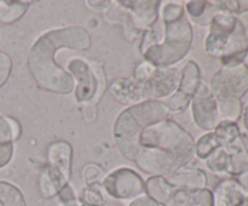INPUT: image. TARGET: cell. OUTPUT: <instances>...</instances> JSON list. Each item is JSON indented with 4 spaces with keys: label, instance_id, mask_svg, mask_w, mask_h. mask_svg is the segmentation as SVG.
I'll list each match as a JSON object with an SVG mask.
<instances>
[{
    "label": "cell",
    "instance_id": "1",
    "mask_svg": "<svg viewBox=\"0 0 248 206\" xmlns=\"http://www.w3.org/2000/svg\"><path fill=\"white\" fill-rule=\"evenodd\" d=\"M194 152L191 136L177 123L164 119L144 126L125 157L148 174L167 177L188 164Z\"/></svg>",
    "mask_w": 248,
    "mask_h": 206
},
{
    "label": "cell",
    "instance_id": "2",
    "mask_svg": "<svg viewBox=\"0 0 248 206\" xmlns=\"http://www.w3.org/2000/svg\"><path fill=\"white\" fill-rule=\"evenodd\" d=\"M90 35L80 27L48 32L41 36L29 55V67L41 87L57 94H68L73 90L74 80L67 72L53 62V52L58 46L85 50L90 48Z\"/></svg>",
    "mask_w": 248,
    "mask_h": 206
},
{
    "label": "cell",
    "instance_id": "3",
    "mask_svg": "<svg viewBox=\"0 0 248 206\" xmlns=\"http://www.w3.org/2000/svg\"><path fill=\"white\" fill-rule=\"evenodd\" d=\"M165 23V41L154 44L144 50V56L153 67H170L186 55L193 41V31L183 7L169 4L162 10Z\"/></svg>",
    "mask_w": 248,
    "mask_h": 206
},
{
    "label": "cell",
    "instance_id": "4",
    "mask_svg": "<svg viewBox=\"0 0 248 206\" xmlns=\"http://www.w3.org/2000/svg\"><path fill=\"white\" fill-rule=\"evenodd\" d=\"M210 26V34L205 43L206 51L213 57L220 58L223 65L244 62L248 53V40L237 15L216 9Z\"/></svg>",
    "mask_w": 248,
    "mask_h": 206
},
{
    "label": "cell",
    "instance_id": "5",
    "mask_svg": "<svg viewBox=\"0 0 248 206\" xmlns=\"http://www.w3.org/2000/svg\"><path fill=\"white\" fill-rule=\"evenodd\" d=\"M167 114L166 106L159 101L142 102L124 111L114 125V136L121 153L125 155L144 126L164 120Z\"/></svg>",
    "mask_w": 248,
    "mask_h": 206
},
{
    "label": "cell",
    "instance_id": "6",
    "mask_svg": "<svg viewBox=\"0 0 248 206\" xmlns=\"http://www.w3.org/2000/svg\"><path fill=\"white\" fill-rule=\"evenodd\" d=\"M145 193L162 206H213V194L210 189L173 186L162 176L148 179Z\"/></svg>",
    "mask_w": 248,
    "mask_h": 206
},
{
    "label": "cell",
    "instance_id": "7",
    "mask_svg": "<svg viewBox=\"0 0 248 206\" xmlns=\"http://www.w3.org/2000/svg\"><path fill=\"white\" fill-rule=\"evenodd\" d=\"M211 91L217 99H241L248 92V65H223L212 77Z\"/></svg>",
    "mask_w": 248,
    "mask_h": 206
},
{
    "label": "cell",
    "instance_id": "8",
    "mask_svg": "<svg viewBox=\"0 0 248 206\" xmlns=\"http://www.w3.org/2000/svg\"><path fill=\"white\" fill-rule=\"evenodd\" d=\"M102 186L109 195L120 200L136 199L145 193L143 179L130 169L115 170L103 179Z\"/></svg>",
    "mask_w": 248,
    "mask_h": 206
},
{
    "label": "cell",
    "instance_id": "9",
    "mask_svg": "<svg viewBox=\"0 0 248 206\" xmlns=\"http://www.w3.org/2000/svg\"><path fill=\"white\" fill-rule=\"evenodd\" d=\"M200 69L193 61L188 62L181 72L178 91L166 102L167 111L181 113L189 106L190 99L195 96L200 86Z\"/></svg>",
    "mask_w": 248,
    "mask_h": 206
},
{
    "label": "cell",
    "instance_id": "10",
    "mask_svg": "<svg viewBox=\"0 0 248 206\" xmlns=\"http://www.w3.org/2000/svg\"><path fill=\"white\" fill-rule=\"evenodd\" d=\"M193 115L196 125L203 130H215L219 124L217 98L211 87L202 81L193 97Z\"/></svg>",
    "mask_w": 248,
    "mask_h": 206
},
{
    "label": "cell",
    "instance_id": "11",
    "mask_svg": "<svg viewBox=\"0 0 248 206\" xmlns=\"http://www.w3.org/2000/svg\"><path fill=\"white\" fill-rule=\"evenodd\" d=\"M68 68L74 74L78 81V86L75 89V97L78 102L89 101L93 98L97 91L103 92L106 89V78L102 77L101 79H97L94 70L92 72L85 61L75 58L70 61Z\"/></svg>",
    "mask_w": 248,
    "mask_h": 206
},
{
    "label": "cell",
    "instance_id": "12",
    "mask_svg": "<svg viewBox=\"0 0 248 206\" xmlns=\"http://www.w3.org/2000/svg\"><path fill=\"white\" fill-rule=\"evenodd\" d=\"M181 73L172 67L156 68L144 81L147 98H161L169 96L178 87Z\"/></svg>",
    "mask_w": 248,
    "mask_h": 206
},
{
    "label": "cell",
    "instance_id": "13",
    "mask_svg": "<svg viewBox=\"0 0 248 206\" xmlns=\"http://www.w3.org/2000/svg\"><path fill=\"white\" fill-rule=\"evenodd\" d=\"M114 98L123 104H133L145 99L144 81L137 78H124L116 80L110 86Z\"/></svg>",
    "mask_w": 248,
    "mask_h": 206
},
{
    "label": "cell",
    "instance_id": "14",
    "mask_svg": "<svg viewBox=\"0 0 248 206\" xmlns=\"http://www.w3.org/2000/svg\"><path fill=\"white\" fill-rule=\"evenodd\" d=\"M247 193L236 178H225L212 191L213 206H240Z\"/></svg>",
    "mask_w": 248,
    "mask_h": 206
},
{
    "label": "cell",
    "instance_id": "15",
    "mask_svg": "<svg viewBox=\"0 0 248 206\" xmlns=\"http://www.w3.org/2000/svg\"><path fill=\"white\" fill-rule=\"evenodd\" d=\"M47 165L60 170L70 177L72 165V147L67 142H55L48 147Z\"/></svg>",
    "mask_w": 248,
    "mask_h": 206
},
{
    "label": "cell",
    "instance_id": "16",
    "mask_svg": "<svg viewBox=\"0 0 248 206\" xmlns=\"http://www.w3.org/2000/svg\"><path fill=\"white\" fill-rule=\"evenodd\" d=\"M132 10L133 22L140 27H150L157 18L159 1H123Z\"/></svg>",
    "mask_w": 248,
    "mask_h": 206
},
{
    "label": "cell",
    "instance_id": "17",
    "mask_svg": "<svg viewBox=\"0 0 248 206\" xmlns=\"http://www.w3.org/2000/svg\"><path fill=\"white\" fill-rule=\"evenodd\" d=\"M248 170V135L241 133L230 155L229 178H236Z\"/></svg>",
    "mask_w": 248,
    "mask_h": 206
},
{
    "label": "cell",
    "instance_id": "18",
    "mask_svg": "<svg viewBox=\"0 0 248 206\" xmlns=\"http://www.w3.org/2000/svg\"><path fill=\"white\" fill-rule=\"evenodd\" d=\"M167 181L173 186L186 187L191 189H202L207 186V177L201 170H184L177 171L166 177Z\"/></svg>",
    "mask_w": 248,
    "mask_h": 206
},
{
    "label": "cell",
    "instance_id": "19",
    "mask_svg": "<svg viewBox=\"0 0 248 206\" xmlns=\"http://www.w3.org/2000/svg\"><path fill=\"white\" fill-rule=\"evenodd\" d=\"M219 121L236 123L242 115L244 106L241 99H217Z\"/></svg>",
    "mask_w": 248,
    "mask_h": 206
},
{
    "label": "cell",
    "instance_id": "20",
    "mask_svg": "<svg viewBox=\"0 0 248 206\" xmlns=\"http://www.w3.org/2000/svg\"><path fill=\"white\" fill-rule=\"evenodd\" d=\"M28 10V2L0 1V22L5 24L17 21Z\"/></svg>",
    "mask_w": 248,
    "mask_h": 206
},
{
    "label": "cell",
    "instance_id": "21",
    "mask_svg": "<svg viewBox=\"0 0 248 206\" xmlns=\"http://www.w3.org/2000/svg\"><path fill=\"white\" fill-rule=\"evenodd\" d=\"M0 204L1 206H26L18 189L6 182H0Z\"/></svg>",
    "mask_w": 248,
    "mask_h": 206
},
{
    "label": "cell",
    "instance_id": "22",
    "mask_svg": "<svg viewBox=\"0 0 248 206\" xmlns=\"http://www.w3.org/2000/svg\"><path fill=\"white\" fill-rule=\"evenodd\" d=\"M80 204L84 206H104L106 205V196L98 187V184L86 186L80 194Z\"/></svg>",
    "mask_w": 248,
    "mask_h": 206
},
{
    "label": "cell",
    "instance_id": "23",
    "mask_svg": "<svg viewBox=\"0 0 248 206\" xmlns=\"http://www.w3.org/2000/svg\"><path fill=\"white\" fill-rule=\"evenodd\" d=\"M17 136H18V127L16 121L0 115V144L12 143Z\"/></svg>",
    "mask_w": 248,
    "mask_h": 206
},
{
    "label": "cell",
    "instance_id": "24",
    "mask_svg": "<svg viewBox=\"0 0 248 206\" xmlns=\"http://www.w3.org/2000/svg\"><path fill=\"white\" fill-rule=\"evenodd\" d=\"M82 176H84V181L86 186L102 183L104 179V174L101 167L93 164H90L85 167L84 171H82Z\"/></svg>",
    "mask_w": 248,
    "mask_h": 206
},
{
    "label": "cell",
    "instance_id": "25",
    "mask_svg": "<svg viewBox=\"0 0 248 206\" xmlns=\"http://www.w3.org/2000/svg\"><path fill=\"white\" fill-rule=\"evenodd\" d=\"M58 198H60L63 206H81V204H80V201L77 199V195H75L74 190H73V188L69 184H67V186L58 193Z\"/></svg>",
    "mask_w": 248,
    "mask_h": 206
},
{
    "label": "cell",
    "instance_id": "26",
    "mask_svg": "<svg viewBox=\"0 0 248 206\" xmlns=\"http://www.w3.org/2000/svg\"><path fill=\"white\" fill-rule=\"evenodd\" d=\"M12 62L11 58L4 52H0V86L5 84L11 72Z\"/></svg>",
    "mask_w": 248,
    "mask_h": 206
},
{
    "label": "cell",
    "instance_id": "27",
    "mask_svg": "<svg viewBox=\"0 0 248 206\" xmlns=\"http://www.w3.org/2000/svg\"><path fill=\"white\" fill-rule=\"evenodd\" d=\"M206 5H207L206 1H191L188 2V6L186 7H188L189 14L194 17V19H196L205 14L206 9H207Z\"/></svg>",
    "mask_w": 248,
    "mask_h": 206
},
{
    "label": "cell",
    "instance_id": "28",
    "mask_svg": "<svg viewBox=\"0 0 248 206\" xmlns=\"http://www.w3.org/2000/svg\"><path fill=\"white\" fill-rule=\"evenodd\" d=\"M14 153V143H5L0 144V167H4L9 164Z\"/></svg>",
    "mask_w": 248,
    "mask_h": 206
},
{
    "label": "cell",
    "instance_id": "29",
    "mask_svg": "<svg viewBox=\"0 0 248 206\" xmlns=\"http://www.w3.org/2000/svg\"><path fill=\"white\" fill-rule=\"evenodd\" d=\"M130 206H160V205L154 200V199L150 198L148 194H143V195L133 199L132 203L130 204Z\"/></svg>",
    "mask_w": 248,
    "mask_h": 206
},
{
    "label": "cell",
    "instance_id": "30",
    "mask_svg": "<svg viewBox=\"0 0 248 206\" xmlns=\"http://www.w3.org/2000/svg\"><path fill=\"white\" fill-rule=\"evenodd\" d=\"M237 18L240 19L241 24L244 26L245 32H246V35H247V40H248V7L245 10H241V11L237 14Z\"/></svg>",
    "mask_w": 248,
    "mask_h": 206
},
{
    "label": "cell",
    "instance_id": "31",
    "mask_svg": "<svg viewBox=\"0 0 248 206\" xmlns=\"http://www.w3.org/2000/svg\"><path fill=\"white\" fill-rule=\"evenodd\" d=\"M236 179L237 182L241 184L242 188H244L246 191H248V170L247 171H245L242 174H240L239 177H236Z\"/></svg>",
    "mask_w": 248,
    "mask_h": 206
},
{
    "label": "cell",
    "instance_id": "32",
    "mask_svg": "<svg viewBox=\"0 0 248 206\" xmlns=\"http://www.w3.org/2000/svg\"><path fill=\"white\" fill-rule=\"evenodd\" d=\"M242 115H244V124H245V127H246L247 135H248V102L246 103V106L244 107V111H242Z\"/></svg>",
    "mask_w": 248,
    "mask_h": 206
},
{
    "label": "cell",
    "instance_id": "33",
    "mask_svg": "<svg viewBox=\"0 0 248 206\" xmlns=\"http://www.w3.org/2000/svg\"><path fill=\"white\" fill-rule=\"evenodd\" d=\"M240 206H248V193H247V195L245 196L244 201H242V203L240 204Z\"/></svg>",
    "mask_w": 248,
    "mask_h": 206
},
{
    "label": "cell",
    "instance_id": "34",
    "mask_svg": "<svg viewBox=\"0 0 248 206\" xmlns=\"http://www.w3.org/2000/svg\"><path fill=\"white\" fill-rule=\"evenodd\" d=\"M81 206H84V205H81Z\"/></svg>",
    "mask_w": 248,
    "mask_h": 206
}]
</instances>
